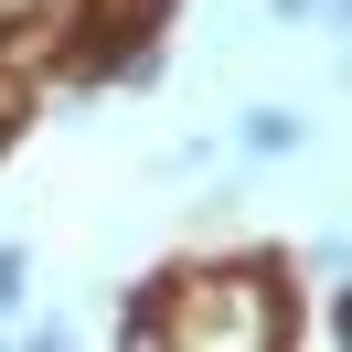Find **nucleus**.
Masks as SVG:
<instances>
[{
  "mask_svg": "<svg viewBox=\"0 0 352 352\" xmlns=\"http://www.w3.org/2000/svg\"><path fill=\"white\" fill-rule=\"evenodd\" d=\"M160 11H171V0H96L86 11V32H107V43H96V65H150V54H139V32H160Z\"/></svg>",
  "mask_w": 352,
  "mask_h": 352,
  "instance_id": "1",
  "label": "nucleus"
},
{
  "mask_svg": "<svg viewBox=\"0 0 352 352\" xmlns=\"http://www.w3.org/2000/svg\"><path fill=\"white\" fill-rule=\"evenodd\" d=\"M245 160H288V150H299V139H309V118H288V107H245Z\"/></svg>",
  "mask_w": 352,
  "mask_h": 352,
  "instance_id": "2",
  "label": "nucleus"
},
{
  "mask_svg": "<svg viewBox=\"0 0 352 352\" xmlns=\"http://www.w3.org/2000/svg\"><path fill=\"white\" fill-rule=\"evenodd\" d=\"M32 107V86H22V65H11V54H0V129H11V118Z\"/></svg>",
  "mask_w": 352,
  "mask_h": 352,
  "instance_id": "3",
  "label": "nucleus"
},
{
  "mask_svg": "<svg viewBox=\"0 0 352 352\" xmlns=\"http://www.w3.org/2000/svg\"><path fill=\"white\" fill-rule=\"evenodd\" d=\"M22 278H32V256H22V245H0V309L22 299Z\"/></svg>",
  "mask_w": 352,
  "mask_h": 352,
  "instance_id": "4",
  "label": "nucleus"
}]
</instances>
